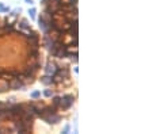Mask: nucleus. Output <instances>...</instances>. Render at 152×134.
Masks as SVG:
<instances>
[{"label":"nucleus","instance_id":"f257e3e1","mask_svg":"<svg viewBox=\"0 0 152 134\" xmlns=\"http://www.w3.org/2000/svg\"><path fill=\"white\" fill-rule=\"evenodd\" d=\"M39 118H42L45 122H46L48 125H56L57 122H60L61 117L57 112H53V114H49V112H44V114L39 117Z\"/></svg>","mask_w":152,"mask_h":134},{"label":"nucleus","instance_id":"f03ea898","mask_svg":"<svg viewBox=\"0 0 152 134\" xmlns=\"http://www.w3.org/2000/svg\"><path fill=\"white\" fill-rule=\"evenodd\" d=\"M10 89H12V91H19V89H23L26 87V84L23 83L22 79H19V77H12V79H10Z\"/></svg>","mask_w":152,"mask_h":134},{"label":"nucleus","instance_id":"7ed1b4c3","mask_svg":"<svg viewBox=\"0 0 152 134\" xmlns=\"http://www.w3.org/2000/svg\"><path fill=\"white\" fill-rule=\"evenodd\" d=\"M73 100H75L73 95H64L63 98H61L60 109L61 110H69L71 107H72V104H73Z\"/></svg>","mask_w":152,"mask_h":134},{"label":"nucleus","instance_id":"20e7f679","mask_svg":"<svg viewBox=\"0 0 152 134\" xmlns=\"http://www.w3.org/2000/svg\"><path fill=\"white\" fill-rule=\"evenodd\" d=\"M58 69V65L54 62V61H49L46 64V67H45V75H48V76H53L54 73H56V70Z\"/></svg>","mask_w":152,"mask_h":134},{"label":"nucleus","instance_id":"39448f33","mask_svg":"<svg viewBox=\"0 0 152 134\" xmlns=\"http://www.w3.org/2000/svg\"><path fill=\"white\" fill-rule=\"evenodd\" d=\"M8 81H10V80L0 77V93L6 92V91H10V83H8Z\"/></svg>","mask_w":152,"mask_h":134},{"label":"nucleus","instance_id":"423d86ee","mask_svg":"<svg viewBox=\"0 0 152 134\" xmlns=\"http://www.w3.org/2000/svg\"><path fill=\"white\" fill-rule=\"evenodd\" d=\"M38 23H39V29L42 30V33H44V34H48V33L50 31L49 26H48V23L44 20V18H42V16L39 18V19H38Z\"/></svg>","mask_w":152,"mask_h":134},{"label":"nucleus","instance_id":"0eeeda50","mask_svg":"<svg viewBox=\"0 0 152 134\" xmlns=\"http://www.w3.org/2000/svg\"><path fill=\"white\" fill-rule=\"evenodd\" d=\"M41 83L44 84V85H53V84H54L53 76H48V75L42 76V77H41Z\"/></svg>","mask_w":152,"mask_h":134},{"label":"nucleus","instance_id":"6e6552de","mask_svg":"<svg viewBox=\"0 0 152 134\" xmlns=\"http://www.w3.org/2000/svg\"><path fill=\"white\" fill-rule=\"evenodd\" d=\"M60 103H61V98H60V96H54L53 100H52V104H53L56 109H60Z\"/></svg>","mask_w":152,"mask_h":134},{"label":"nucleus","instance_id":"1a4fd4ad","mask_svg":"<svg viewBox=\"0 0 152 134\" xmlns=\"http://www.w3.org/2000/svg\"><path fill=\"white\" fill-rule=\"evenodd\" d=\"M44 95L46 96V98H52V96H53V91H50V89H46V91L44 92Z\"/></svg>","mask_w":152,"mask_h":134},{"label":"nucleus","instance_id":"9d476101","mask_svg":"<svg viewBox=\"0 0 152 134\" xmlns=\"http://www.w3.org/2000/svg\"><path fill=\"white\" fill-rule=\"evenodd\" d=\"M39 95H41V92H39V91H34V92L31 93V98H33V99H38V98H39Z\"/></svg>","mask_w":152,"mask_h":134},{"label":"nucleus","instance_id":"9b49d317","mask_svg":"<svg viewBox=\"0 0 152 134\" xmlns=\"http://www.w3.org/2000/svg\"><path fill=\"white\" fill-rule=\"evenodd\" d=\"M28 14H30V18H31V19H34V18H35V8L28 10Z\"/></svg>","mask_w":152,"mask_h":134},{"label":"nucleus","instance_id":"f8f14e48","mask_svg":"<svg viewBox=\"0 0 152 134\" xmlns=\"http://www.w3.org/2000/svg\"><path fill=\"white\" fill-rule=\"evenodd\" d=\"M7 107H8V104H7V103L0 102V110H4V109H7Z\"/></svg>","mask_w":152,"mask_h":134},{"label":"nucleus","instance_id":"ddd939ff","mask_svg":"<svg viewBox=\"0 0 152 134\" xmlns=\"http://www.w3.org/2000/svg\"><path fill=\"white\" fill-rule=\"evenodd\" d=\"M7 11H8V8H6L3 4H0V12H7Z\"/></svg>","mask_w":152,"mask_h":134},{"label":"nucleus","instance_id":"4468645a","mask_svg":"<svg viewBox=\"0 0 152 134\" xmlns=\"http://www.w3.org/2000/svg\"><path fill=\"white\" fill-rule=\"evenodd\" d=\"M68 131H69V126H65V127H64V131H63V133H68Z\"/></svg>","mask_w":152,"mask_h":134},{"label":"nucleus","instance_id":"2eb2a0df","mask_svg":"<svg viewBox=\"0 0 152 134\" xmlns=\"http://www.w3.org/2000/svg\"><path fill=\"white\" fill-rule=\"evenodd\" d=\"M25 1H26L27 4H33V0H25Z\"/></svg>","mask_w":152,"mask_h":134}]
</instances>
